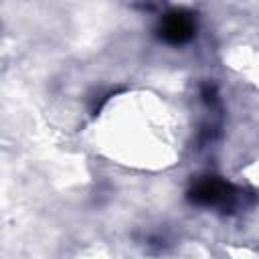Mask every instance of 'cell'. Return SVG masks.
<instances>
[{"label": "cell", "mask_w": 259, "mask_h": 259, "mask_svg": "<svg viewBox=\"0 0 259 259\" xmlns=\"http://www.w3.org/2000/svg\"><path fill=\"white\" fill-rule=\"evenodd\" d=\"M198 22L196 14L186 8H170L166 10L156 24V36L172 47H180L190 42L196 36Z\"/></svg>", "instance_id": "cell-2"}, {"label": "cell", "mask_w": 259, "mask_h": 259, "mask_svg": "<svg viewBox=\"0 0 259 259\" xmlns=\"http://www.w3.org/2000/svg\"><path fill=\"white\" fill-rule=\"evenodd\" d=\"M186 200L194 206L217 208L225 214H233L239 208L249 206L255 200V196H253V192L235 186L233 182L225 180L223 176L204 174V176L192 178V182L186 190Z\"/></svg>", "instance_id": "cell-1"}, {"label": "cell", "mask_w": 259, "mask_h": 259, "mask_svg": "<svg viewBox=\"0 0 259 259\" xmlns=\"http://www.w3.org/2000/svg\"><path fill=\"white\" fill-rule=\"evenodd\" d=\"M144 241H146L148 249H152V251H166L170 247V237L166 233H162V231H156V233L146 235Z\"/></svg>", "instance_id": "cell-3"}]
</instances>
